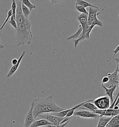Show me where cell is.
I'll list each match as a JSON object with an SVG mask.
<instances>
[{
	"instance_id": "cell-1",
	"label": "cell",
	"mask_w": 119,
	"mask_h": 127,
	"mask_svg": "<svg viewBox=\"0 0 119 127\" xmlns=\"http://www.w3.org/2000/svg\"><path fill=\"white\" fill-rule=\"evenodd\" d=\"M31 103L33 107V114L34 119L42 114L61 112L66 109L56 104L52 95L47 97L35 99Z\"/></svg>"
},
{
	"instance_id": "cell-2",
	"label": "cell",
	"mask_w": 119,
	"mask_h": 127,
	"mask_svg": "<svg viewBox=\"0 0 119 127\" xmlns=\"http://www.w3.org/2000/svg\"><path fill=\"white\" fill-rule=\"evenodd\" d=\"M32 33L26 30L23 23L17 25L15 30V40L17 46L31 43L33 39Z\"/></svg>"
},
{
	"instance_id": "cell-3",
	"label": "cell",
	"mask_w": 119,
	"mask_h": 127,
	"mask_svg": "<svg viewBox=\"0 0 119 127\" xmlns=\"http://www.w3.org/2000/svg\"><path fill=\"white\" fill-rule=\"evenodd\" d=\"M88 15L85 14H81L77 16V19L80 23V25L82 28V37L78 40H74V47L76 48L79 43V42L84 40V38L86 34L88 32L89 29V26L88 24Z\"/></svg>"
},
{
	"instance_id": "cell-4",
	"label": "cell",
	"mask_w": 119,
	"mask_h": 127,
	"mask_svg": "<svg viewBox=\"0 0 119 127\" xmlns=\"http://www.w3.org/2000/svg\"><path fill=\"white\" fill-rule=\"evenodd\" d=\"M98 109H106L109 108L111 102L109 98L106 96H102L93 99L92 102Z\"/></svg>"
},
{
	"instance_id": "cell-5",
	"label": "cell",
	"mask_w": 119,
	"mask_h": 127,
	"mask_svg": "<svg viewBox=\"0 0 119 127\" xmlns=\"http://www.w3.org/2000/svg\"><path fill=\"white\" fill-rule=\"evenodd\" d=\"M116 67L115 71L112 73H108V76L109 81L107 83L103 84L107 88H111L114 86H118L119 75L118 73V64L116 63Z\"/></svg>"
},
{
	"instance_id": "cell-6",
	"label": "cell",
	"mask_w": 119,
	"mask_h": 127,
	"mask_svg": "<svg viewBox=\"0 0 119 127\" xmlns=\"http://www.w3.org/2000/svg\"><path fill=\"white\" fill-rule=\"evenodd\" d=\"M38 117L41 118V119H45L48 120L53 125L56 126H59L60 123L63 121L65 117H59L56 116H52L49 113L42 114L38 116Z\"/></svg>"
},
{
	"instance_id": "cell-7",
	"label": "cell",
	"mask_w": 119,
	"mask_h": 127,
	"mask_svg": "<svg viewBox=\"0 0 119 127\" xmlns=\"http://www.w3.org/2000/svg\"><path fill=\"white\" fill-rule=\"evenodd\" d=\"M16 4V9L15 13V21L17 25L21 24L24 21L25 17L23 15L22 8V2L21 0H15Z\"/></svg>"
},
{
	"instance_id": "cell-8",
	"label": "cell",
	"mask_w": 119,
	"mask_h": 127,
	"mask_svg": "<svg viewBox=\"0 0 119 127\" xmlns=\"http://www.w3.org/2000/svg\"><path fill=\"white\" fill-rule=\"evenodd\" d=\"M74 115L79 117H83L86 118H99L100 115H97L93 112L90 111L89 110L83 109L82 110L77 111L75 110L74 111Z\"/></svg>"
},
{
	"instance_id": "cell-9",
	"label": "cell",
	"mask_w": 119,
	"mask_h": 127,
	"mask_svg": "<svg viewBox=\"0 0 119 127\" xmlns=\"http://www.w3.org/2000/svg\"><path fill=\"white\" fill-rule=\"evenodd\" d=\"M94 113H95L100 116H105L113 117L115 116H117L119 114V108L117 109L114 108H108L106 109H97L95 110Z\"/></svg>"
},
{
	"instance_id": "cell-10",
	"label": "cell",
	"mask_w": 119,
	"mask_h": 127,
	"mask_svg": "<svg viewBox=\"0 0 119 127\" xmlns=\"http://www.w3.org/2000/svg\"><path fill=\"white\" fill-rule=\"evenodd\" d=\"M99 8H94V7H89V12L88 14V24L89 26H90L92 24L94 19L97 17V15L100 14L99 12Z\"/></svg>"
},
{
	"instance_id": "cell-11",
	"label": "cell",
	"mask_w": 119,
	"mask_h": 127,
	"mask_svg": "<svg viewBox=\"0 0 119 127\" xmlns=\"http://www.w3.org/2000/svg\"><path fill=\"white\" fill-rule=\"evenodd\" d=\"M33 105L31 103V107L29 111L26 114L24 124V127H30L33 122L35 121V119L33 117Z\"/></svg>"
},
{
	"instance_id": "cell-12",
	"label": "cell",
	"mask_w": 119,
	"mask_h": 127,
	"mask_svg": "<svg viewBox=\"0 0 119 127\" xmlns=\"http://www.w3.org/2000/svg\"><path fill=\"white\" fill-rule=\"evenodd\" d=\"M26 51L25 50H23L22 53V54L21 55L20 57H19V58L18 61V63L16 64H15V65L13 66L12 67H11V68L10 69V70L8 71V73H7V78H9L12 75H13L14 73H15L16 72V71L17 70L18 68L19 67L20 65V64L22 62V58H23V57L26 54Z\"/></svg>"
},
{
	"instance_id": "cell-13",
	"label": "cell",
	"mask_w": 119,
	"mask_h": 127,
	"mask_svg": "<svg viewBox=\"0 0 119 127\" xmlns=\"http://www.w3.org/2000/svg\"><path fill=\"white\" fill-rule=\"evenodd\" d=\"M96 25L99 26L101 27H103V23L101 21H100L99 20H98V19L97 18V17H96L95 18V19H94V21L93 22V23L91 24V25L90 26H89V29L88 30V32L87 33V34H86L84 38V40H85L86 39H89L90 38V33H91L93 28Z\"/></svg>"
},
{
	"instance_id": "cell-14",
	"label": "cell",
	"mask_w": 119,
	"mask_h": 127,
	"mask_svg": "<svg viewBox=\"0 0 119 127\" xmlns=\"http://www.w3.org/2000/svg\"><path fill=\"white\" fill-rule=\"evenodd\" d=\"M101 86L102 88H103L105 90L106 95L109 98L111 104L113 103L114 101V94L115 93V91L116 89H118V86H114L111 88H107L103 84H101Z\"/></svg>"
},
{
	"instance_id": "cell-15",
	"label": "cell",
	"mask_w": 119,
	"mask_h": 127,
	"mask_svg": "<svg viewBox=\"0 0 119 127\" xmlns=\"http://www.w3.org/2000/svg\"><path fill=\"white\" fill-rule=\"evenodd\" d=\"M111 117L100 116L99 121L97 127H106L109 122L112 119Z\"/></svg>"
},
{
	"instance_id": "cell-16",
	"label": "cell",
	"mask_w": 119,
	"mask_h": 127,
	"mask_svg": "<svg viewBox=\"0 0 119 127\" xmlns=\"http://www.w3.org/2000/svg\"><path fill=\"white\" fill-rule=\"evenodd\" d=\"M49 125L53 124L47 120L40 119L33 122L30 127H40Z\"/></svg>"
},
{
	"instance_id": "cell-17",
	"label": "cell",
	"mask_w": 119,
	"mask_h": 127,
	"mask_svg": "<svg viewBox=\"0 0 119 127\" xmlns=\"http://www.w3.org/2000/svg\"><path fill=\"white\" fill-rule=\"evenodd\" d=\"M93 100V99H90L88 100L87 102H86L84 104L82 105L81 107H83V108H87L90 111L94 112L95 110L98 109V108L92 102Z\"/></svg>"
},
{
	"instance_id": "cell-18",
	"label": "cell",
	"mask_w": 119,
	"mask_h": 127,
	"mask_svg": "<svg viewBox=\"0 0 119 127\" xmlns=\"http://www.w3.org/2000/svg\"><path fill=\"white\" fill-rule=\"evenodd\" d=\"M82 26L80 24L78 28V30L74 34L71 35L67 38V40H69L71 39L74 40H78L82 37Z\"/></svg>"
},
{
	"instance_id": "cell-19",
	"label": "cell",
	"mask_w": 119,
	"mask_h": 127,
	"mask_svg": "<svg viewBox=\"0 0 119 127\" xmlns=\"http://www.w3.org/2000/svg\"><path fill=\"white\" fill-rule=\"evenodd\" d=\"M106 127H119V114L112 117Z\"/></svg>"
},
{
	"instance_id": "cell-20",
	"label": "cell",
	"mask_w": 119,
	"mask_h": 127,
	"mask_svg": "<svg viewBox=\"0 0 119 127\" xmlns=\"http://www.w3.org/2000/svg\"><path fill=\"white\" fill-rule=\"evenodd\" d=\"M75 5H80L82 6L84 8H87V7H94V8H98V7H97L95 5H93V4H91L88 2H87L84 0H77L75 3Z\"/></svg>"
},
{
	"instance_id": "cell-21",
	"label": "cell",
	"mask_w": 119,
	"mask_h": 127,
	"mask_svg": "<svg viewBox=\"0 0 119 127\" xmlns=\"http://www.w3.org/2000/svg\"><path fill=\"white\" fill-rule=\"evenodd\" d=\"M22 2L23 4L30 9V11L36 8V7L32 4L29 0H22Z\"/></svg>"
},
{
	"instance_id": "cell-22",
	"label": "cell",
	"mask_w": 119,
	"mask_h": 127,
	"mask_svg": "<svg viewBox=\"0 0 119 127\" xmlns=\"http://www.w3.org/2000/svg\"><path fill=\"white\" fill-rule=\"evenodd\" d=\"M25 27V29L28 31H29L30 33H32L31 31V26L32 25V23L30 21L29 18H25L23 23H22Z\"/></svg>"
},
{
	"instance_id": "cell-23",
	"label": "cell",
	"mask_w": 119,
	"mask_h": 127,
	"mask_svg": "<svg viewBox=\"0 0 119 127\" xmlns=\"http://www.w3.org/2000/svg\"><path fill=\"white\" fill-rule=\"evenodd\" d=\"M22 13L24 16L26 18H29L30 15L31 14V11H30V9L22 3Z\"/></svg>"
},
{
	"instance_id": "cell-24",
	"label": "cell",
	"mask_w": 119,
	"mask_h": 127,
	"mask_svg": "<svg viewBox=\"0 0 119 127\" xmlns=\"http://www.w3.org/2000/svg\"><path fill=\"white\" fill-rule=\"evenodd\" d=\"M12 16V10H11V9L7 12V17L6 20H5L3 23L2 24V25H1V26L0 27V31H1V30H2V29H3L4 27L5 26L6 24L8 22L9 20V19H10V18H11Z\"/></svg>"
},
{
	"instance_id": "cell-25",
	"label": "cell",
	"mask_w": 119,
	"mask_h": 127,
	"mask_svg": "<svg viewBox=\"0 0 119 127\" xmlns=\"http://www.w3.org/2000/svg\"><path fill=\"white\" fill-rule=\"evenodd\" d=\"M75 7L78 11L82 13V14H85L88 15L89 12H88V11H87L85 8L83 7L82 6L78 5H75Z\"/></svg>"
},
{
	"instance_id": "cell-26",
	"label": "cell",
	"mask_w": 119,
	"mask_h": 127,
	"mask_svg": "<svg viewBox=\"0 0 119 127\" xmlns=\"http://www.w3.org/2000/svg\"><path fill=\"white\" fill-rule=\"evenodd\" d=\"M11 10L12 11V16L14 18L15 20V13H16V1L15 0H13L12 1V6H11Z\"/></svg>"
},
{
	"instance_id": "cell-27",
	"label": "cell",
	"mask_w": 119,
	"mask_h": 127,
	"mask_svg": "<svg viewBox=\"0 0 119 127\" xmlns=\"http://www.w3.org/2000/svg\"><path fill=\"white\" fill-rule=\"evenodd\" d=\"M8 23H9V24L13 27L15 30H16L17 28V24L13 16H11L10 19H9Z\"/></svg>"
},
{
	"instance_id": "cell-28",
	"label": "cell",
	"mask_w": 119,
	"mask_h": 127,
	"mask_svg": "<svg viewBox=\"0 0 119 127\" xmlns=\"http://www.w3.org/2000/svg\"><path fill=\"white\" fill-rule=\"evenodd\" d=\"M109 81V78L108 76H104L102 78L101 81V84H105L107 83Z\"/></svg>"
},
{
	"instance_id": "cell-29",
	"label": "cell",
	"mask_w": 119,
	"mask_h": 127,
	"mask_svg": "<svg viewBox=\"0 0 119 127\" xmlns=\"http://www.w3.org/2000/svg\"><path fill=\"white\" fill-rule=\"evenodd\" d=\"M69 121H67L66 123H65L63 124L60 125L59 126H56L54 125H48V127H64L67 125V123H69Z\"/></svg>"
},
{
	"instance_id": "cell-30",
	"label": "cell",
	"mask_w": 119,
	"mask_h": 127,
	"mask_svg": "<svg viewBox=\"0 0 119 127\" xmlns=\"http://www.w3.org/2000/svg\"><path fill=\"white\" fill-rule=\"evenodd\" d=\"M18 61V60H17V59L14 58V59H13V60L11 61V63L12 64V65L14 66V65H15V64H17Z\"/></svg>"
},
{
	"instance_id": "cell-31",
	"label": "cell",
	"mask_w": 119,
	"mask_h": 127,
	"mask_svg": "<svg viewBox=\"0 0 119 127\" xmlns=\"http://www.w3.org/2000/svg\"><path fill=\"white\" fill-rule=\"evenodd\" d=\"M119 52V45L116 47V48L115 49V50L113 51V53L114 55L115 56L117 53H118Z\"/></svg>"
},
{
	"instance_id": "cell-32",
	"label": "cell",
	"mask_w": 119,
	"mask_h": 127,
	"mask_svg": "<svg viewBox=\"0 0 119 127\" xmlns=\"http://www.w3.org/2000/svg\"><path fill=\"white\" fill-rule=\"evenodd\" d=\"M4 48L3 45L1 43V40L0 39V49H2Z\"/></svg>"
},
{
	"instance_id": "cell-33",
	"label": "cell",
	"mask_w": 119,
	"mask_h": 127,
	"mask_svg": "<svg viewBox=\"0 0 119 127\" xmlns=\"http://www.w3.org/2000/svg\"><path fill=\"white\" fill-rule=\"evenodd\" d=\"M51 3H52V4H53L56 3H57V2H59V1H61V0H51Z\"/></svg>"
},
{
	"instance_id": "cell-34",
	"label": "cell",
	"mask_w": 119,
	"mask_h": 127,
	"mask_svg": "<svg viewBox=\"0 0 119 127\" xmlns=\"http://www.w3.org/2000/svg\"><path fill=\"white\" fill-rule=\"evenodd\" d=\"M119 103V96L118 98V99H117V101H116V103H115V106L114 107H115V106H116Z\"/></svg>"
},
{
	"instance_id": "cell-35",
	"label": "cell",
	"mask_w": 119,
	"mask_h": 127,
	"mask_svg": "<svg viewBox=\"0 0 119 127\" xmlns=\"http://www.w3.org/2000/svg\"><path fill=\"white\" fill-rule=\"evenodd\" d=\"M115 61H119V57H118V58H115Z\"/></svg>"
},
{
	"instance_id": "cell-36",
	"label": "cell",
	"mask_w": 119,
	"mask_h": 127,
	"mask_svg": "<svg viewBox=\"0 0 119 127\" xmlns=\"http://www.w3.org/2000/svg\"><path fill=\"white\" fill-rule=\"evenodd\" d=\"M48 127V125H46V126H41V127Z\"/></svg>"
},
{
	"instance_id": "cell-37",
	"label": "cell",
	"mask_w": 119,
	"mask_h": 127,
	"mask_svg": "<svg viewBox=\"0 0 119 127\" xmlns=\"http://www.w3.org/2000/svg\"><path fill=\"white\" fill-rule=\"evenodd\" d=\"M118 70H118V72H119V65H118Z\"/></svg>"
},
{
	"instance_id": "cell-38",
	"label": "cell",
	"mask_w": 119,
	"mask_h": 127,
	"mask_svg": "<svg viewBox=\"0 0 119 127\" xmlns=\"http://www.w3.org/2000/svg\"><path fill=\"white\" fill-rule=\"evenodd\" d=\"M117 106H118V108H119V104H118L117 105Z\"/></svg>"
},
{
	"instance_id": "cell-39",
	"label": "cell",
	"mask_w": 119,
	"mask_h": 127,
	"mask_svg": "<svg viewBox=\"0 0 119 127\" xmlns=\"http://www.w3.org/2000/svg\"><path fill=\"white\" fill-rule=\"evenodd\" d=\"M118 73H119V72H118ZM118 84H119V83H118Z\"/></svg>"
},
{
	"instance_id": "cell-40",
	"label": "cell",
	"mask_w": 119,
	"mask_h": 127,
	"mask_svg": "<svg viewBox=\"0 0 119 127\" xmlns=\"http://www.w3.org/2000/svg\"><path fill=\"white\" fill-rule=\"evenodd\" d=\"M118 16H119V15H118Z\"/></svg>"
},
{
	"instance_id": "cell-41",
	"label": "cell",
	"mask_w": 119,
	"mask_h": 127,
	"mask_svg": "<svg viewBox=\"0 0 119 127\" xmlns=\"http://www.w3.org/2000/svg\"><path fill=\"white\" fill-rule=\"evenodd\" d=\"M118 53H119V52H118Z\"/></svg>"
}]
</instances>
